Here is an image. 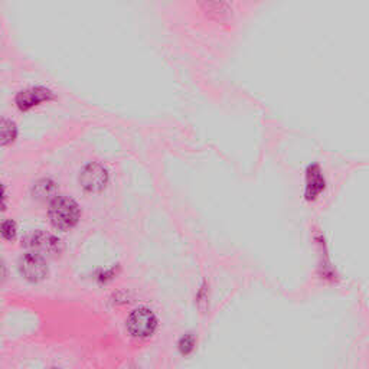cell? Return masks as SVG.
Here are the masks:
<instances>
[{"instance_id":"cell-1","label":"cell","mask_w":369,"mask_h":369,"mask_svg":"<svg viewBox=\"0 0 369 369\" xmlns=\"http://www.w3.org/2000/svg\"><path fill=\"white\" fill-rule=\"evenodd\" d=\"M48 215L54 228L60 231H68L79 224L81 218V211L79 204L72 198L58 195L49 204Z\"/></svg>"},{"instance_id":"cell-2","label":"cell","mask_w":369,"mask_h":369,"mask_svg":"<svg viewBox=\"0 0 369 369\" xmlns=\"http://www.w3.org/2000/svg\"><path fill=\"white\" fill-rule=\"evenodd\" d=\"M127 332L134 339H147L158 329V318L149 307H138L129 315L126 322Z\"/></svg>"},{"instance_id":"cell-3","label":"cell","mask_w":369,"mask_h":369,"mask_svg":"<svg viewBox=\"0 0 369 369\" xmlns=\"http://www.w3.org/2000/svg\"><path fill=\"white\" fill-rule=\"evenodd\" d=\"M24 245L29 248L31 252H36V254L42 257H55L61 254L63 251V241L54 234H49V232L41 229L26 236L24 240Z\"/></svg>"},{"instance_id":"cell-4","label":"cell","mask_w":369,"mask_h":369,"mask_svg":"<svg viewBox=\"0 0 369 369\" xmlns=\"http://www.w3.org/2000/svg\"><path fill=\"white\" fill-rule=\"evenodd\" d=\"M19 271L31 283H40L48 276V264L45 257L36 254V252H26L19 259Z\"/></svg>"},{"instance_id":"cell-5","label":"cell","mask_w":369,"mask_h":369,"mask_svg":"<svg viewBox=\"0 0 369 369\" xmlns=\"http://www.w3.org/2000/svg\"><path fill=\"white\" fill-rule=\"evenodd\" d=\"M108 181L107 169L97 162H91L84 166L80 173V183L88 192L101 190Z\"/></svg>"},{"instance_id":"cell-6","label":"cell","mask_w":369,"mask_h":369,"mask_svg":"<svg viewBox=\"0 0 369 369\" xmlns=\"http://www.w3.org/2000/svg\"><path fill=\"white\" fill-rule=\"evenodd\" d=\"M326 189V179L322 167L318 163L309 165L304 177V199L316 201Z\"/></svg>"},{"instance_id":"cell-7","label":"cell","mask_w":369,"mask_h":369,"mask_svg":"<svg viewBox=\"0 0 369 369\" xmlns=\"http://www.w3.org/2000/svg\"><path fill=\"white\" fill-rule=\"evenodd\" d=\"M52 99H54V92L49 88L36 85V87H31L28 90L19 92L16 95V104L22 111H26L40 103H44Z\"/></svg>"},{"instance_id":"cell-8","label":"cell","mask_w":369,"mask_h":369,"mask_svg":"<svg viewBox=\"0 0 369 369\" xmlns=\"http://www.w3.org/2000/svg\"><path fill=\"white\" fill-rule=\"evenodd\" d=\"M55 192H56V186L55 182H52L51 179H41L38 181L33 188H32V193H33V198L40 199V201H52L55 199Z\"/></svg>"},{"instance_id":"cell-9","label":"cell","mask_w":369,"mask_h":369,"mask_svg":"<svg viewBox=\"0 0 369 369\" xmlns=\"http://www.w3.org/2000/svg\"><path fill=\"white\" fill-rule=\"evenodd\" d=\"M195 347H197V338L193 334H185L178 342V349L183 356L190 355L193 351H195Z\"/></svg>"},{"instance_id":"cell-10","label":"cell","mask_w":369,"mask_h":369,"mask_svg":"<svg viewBox=\"0 0 369 369\" xmlns=\"http://www.w3.org/2000/svg\"><path fill=\"white\" fill-rule=\"evenodd\" d=\"M16 134H17V129H16L15 122L9 119H3L2 120V145L6 146L12 143L16 139Z\"/></svg>"},{"instance_id":"cell-11","label":"cell","mask_w":369,"mask_h":369,"mask_svg":"<svg viewBox=\"0 0 369 369\" xmlns=\"http://www.w3.org/2000/svg\"><path fill=\"white\" fill-rule=\"evenodd\" d=\"M17 234V227L16 222L13 220H6L2 224V237L6 241H13L16 238Z\"/></svg>"},{"instance_id":"cell-12","label":"cell","mask_w":369,"mask_h":369,"mask_svg":"<svg viewBox=\"0 0 369 369\" xmlns=\"http://www.w3.org/2000/svg\"><path fill=\"white\" fill-rule=\"evenodd\" d=\"M51 369H60V368H51Z\"/></svg>"}]
</instances>
